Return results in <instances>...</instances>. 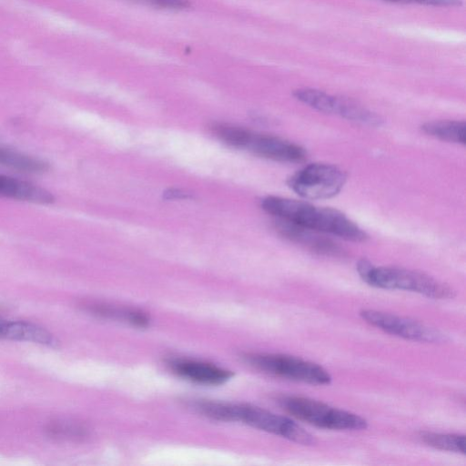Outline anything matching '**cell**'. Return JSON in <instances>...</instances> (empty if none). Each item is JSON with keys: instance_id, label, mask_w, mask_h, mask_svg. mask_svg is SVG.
<instances>
[{"instance_id": "ba28073f", "label": "cell", "mask_w": 466, "mask_h": 466, "mask_svg": "<svg viewBox=\"0 0 466 466\" xmlns=\"http://www.w3.org/2000/svg\"><path fill=\"white\" fill-rule=\"evenodd\" d=\"M275 228L285 238L300 245L311 252L329 257H342L344 250L333 240L320 234L297 224L277 218Z\"/></svg>"}, {"instance_id": "8992f818", "label": "cell", "mask_w": 466, "mask_h": 466, "mask_svg": "<svg viewBox=\"0 0 466 466\" xmlns=\"http://www.w3.org/2000/svg\"><path fill=\"white\" fill-rule=\"evenodd\" d=\"M235 421L279 435L302 445H313L316 440L291 419L249 404L235 405Z\"/></svg>"}, {"instance_id": "7c38bea8", "label": "cell", "mask_w": 466, "mask_h": 466, "mask_svg": "<svg viewBox=\"0 0 466 466\" xmlns=\"http://www.w3.org/2000/svg\"><path fill=\"white\" fill-rule=\"evenodd\" d=\"M0 338L33 341L51 347L57 346V340L51 333L38 326L23 321H5L0 329Z\"/></svg>"}, {"instance_id": "44dd1931", "label": "cell", "mask_w": 466, "mask_h": 466, "mask_svg": "<svg viewBox=\"0 0 466 466\" xmlns=\"http://www.w3.org/2000/svg\"><path fill=\"white\" fill-rule=\"evenodd\" d=\"M189 196L187 193H185L184 191H182L180 189L172 188V189H168L167 191L165 192V198H167V199H174V198L181 199V198H187Z\"/></svg>"}, {"instance_id": "5bb4252c", "label": "cell", "mask_w": 466, "mask_h": 466, "mask_svg": "<svg viewBox=\"0 0 466 466\" xmlns=\"http://www.w3.org/2000/svg\"><path fill=\"white\" fill-rule=\"evenodd\" d=\"M464 121L435 120L423 124L421 129L424 133L438 139L465 145Z\"/></svg>"}, {"instance_id": "277c9868", "label": "cell", "mask_w": 466, "mask_h": 466, "mask_svg": "<svg viewBox=\"0 0 466 466\" xmlns=\"http://www.w3.org/2000/svg\"><path fill=\"white\" fill-rule=\"evenodd\" d=\"M248 363L257 370L275 377L309 383L326 385L331 376L320 365L300 358L276 353H250L245 356Z\"/></svg>"}, {"instance_id": "ac0fdd59", "label": "cell", "mask_w": 466, "mask_h": 466, "mask_svg": "<svg viewBox=\"0 0 466 466\" xmlns=\"http://www.w3.org/2000/svg\"><path fill=\"white\" fill-rule=\"evenodd\" d=\"M92 311L99 316L120 319L137 327L147 326L149 320L144 312L137 309H118L97 305L92 307Z\"/></svg>"}, {"instance_id": "7402d4cb", "label": "cell", "mask_w": 466, "mask_h": 466, "mask_svg": "<svg viewBox=\"0 0 466 466\" xmlns=\"http://www.w3.org/2000/svg\"><path fill=\"white\" fill-rule=\"evenodd\" d=\"M4 323H5V321H4V320H2V319H0V329H1V328H2V326H3V324H4Z\"/></svg>"}, {"instance_id": "4fadbf2b", "label": "cell", "mask_w": 466, "mask_h": 466, "mask_svg": "<svg viewBox=\"0 0 466 466\" xmlns=\"http://www.w3.org/2000/svg\"><path fill=\"white\" fill-rule=\"evenodd\" d=\"M0 166L26 173H44L49 169L47 162L3 146H0Z\"/></svg>"}, {"instance_id": "9a60e30c", "label": "cell", "mask_w": 466, "mask_h": 466, "mask_svg": "<svg viewBox=\"0 0 466 466\" xmlns=\"http://www.w3.org/2000/svg\"><path fill=\"white\" fill-rule=\"evenodd\" d=\"M420 439L426 445L441 451L465 454V436L436 432H421Z\"/></svg>"}, {"instance_id": "5b68a950", "label": "cell", "mask_w": 466, "mask_h": 466, "mask_svg": "<svg viewBox=\"0 0 466 466\" xmlns=\"http://www.w3.org/2000/svg\"><path fill=\"white\" fill-rule=\"evenodd\" d=\"M346 180V173L337 166L313 163L291 176L288 184L304 198L326 199L336 196Z\"/></svg>"}, {"instance_id": "52a82bcc", "label": "cell", "mask_w": 466, "mask_h": 466, "mask_svg": "<svg viewBox=\"0 0 466 466\" xmlns=\"http://www.w3.org/2000/svg\"><path fill=\"white\" fill-rule=\"evenodd\" d=\"M360 315L370 325L405 339L429 343L445 341V336L438 329L409 318L370 309L360 310Z\"/></svg>"}, {"instance_id": "6da1fadb", "label": "cell", "mask_w": 466, "mask_h": 466, "mask_svg": "<svg viewBox=\"0 0 466 466\" xmlns=\"http://www.w3.org/2000/svg\"><path fill=\"white\" fill-rule=\"evenodd\" d=\"M262 208L277 218L324 234H331L349 241L362 242L367 233L342 212L316 207L309 202L280 197H267Z\"/></svg>"}, {"instance_id": "30bf717a", "label": "cell", "mask_w": 466, "mask_h": 466, "mask_svg": "<svg viewBox=\"0 0 466 466\" xmlns=\"http://www.w3.org/2000/svg\"><path fill=\"white\" fill-rule=\"evenodd\" d=\"M168 364L178 376L199 384L219 385L228 381L232 376L231 371L204 361L174 360Z\"/></svg>"}, {"instance_id": "ffe728a7", "label": "cell", "mask_w": 466, "mask_h": 466, "mask_svg": "<svg viewBox=\"0 0 466 466\" xmlns=\"http://www.w3.org/2000/svg\"><path fill=\"white\" fill-rule=\"evenodd\" d=\"M397 3L419 4L432 6H458L461 5V0H386Z\"/></svg>"}, {"instance_id": "e0dca14e", "label": "cell", "mask_w": 466, "mask_h": 466, "mask_svg": "<svg viewBox=\"0 0 466 466\" xmlns=\"http://www.w3.org/2000/svg\"><path fill=\"white\" fill-rule=\"evenodd\" d=\"M210 130L220 140L238 147H248L253 135L244 127L227 123H213Z\"/></svg>"}, {"instance_id": "d6986e66", "label": "cell", "mask_w": 466, "mask_h": 466, "mask_svg": "<svg viewBox=\"0 0 466 466\" xmlns=\"http://www.w3.org/2000/svg\"><path fill=\"white\" fill-rule=\"evenodd\" d=\"M156 8L182 10L189 6L188 0H132Z\"/></svg>"}, {"instance_id": "3957f363", "label": "cell", "mask_w": 466, "mask_h": 466, "mask_svg": "<svg viewBox=\"0 0 466 466\" xmlns=\"http://www.w3.org/2000/svg\"><path fill=\"white\" fill-rule=\"evenodd\" d=\"M279 402L294 418L318 428L360 431L368 427V421L358 414L309 398L283 396Z\"/></svg>"}, {"instance_id": "7a4b0ae2", "label": "cell", "mask_w": 466, "mask_h": 466, "mask_svg": "<svg viewBox=\"0 0 466 466\" xmlns=\"http://www.w3.org/2000/svg\"><path fill=\"white\" fill-rule=\"evenodd\" d=\"M357 271L363 281L379 289L407 290L435 299H449L456 295L448 284L418 270L376 267L362 258L357 263Z\"/></svg>"}, {"instance_id": "8fae6325", "label": "cell", "mask_w": 466, "mask_h": 466, "mask_svg": "<svg viewBox=\"0 0 466 466\" xmlns=\"http://www.w3.org/2000/svg\"><path fill=\"white\" fill-rule=\"evenodd\" d=\"M0 197L38 204H50L55 200L51 192L31 182L0 175Z\"/></svg>"}, {"instance_id": "9c48e42d", "label": "cell", "mask_w": 466, "mask_h": 466, "mask_svg": "<svg viewBox=\"0 0 466 466\" xmlns=\"http://www.w3.org/2000/svg\"><path fill=\"white\" fill-rule=\"evenodd\" d=\"M248 147L260 157L280 162L296 163L306 158L303 147L273 136L252 135Z\"/></svg>"}, {"instance_id": "2e32d148", "label": "cell", "mask_w": 466, "mask_h": 466, "mask_svg": "<svg viewBox=\"0 0 466 466\" xmlns=\"http://www.w3.org/2000/svg\"><path fill=\"white\" fill-rule=\"evenodd\" d=\"M294 96L309 106L324 113L333 114L337 96L314 88L295 90Z\"/></svg>"}]
</instances>
